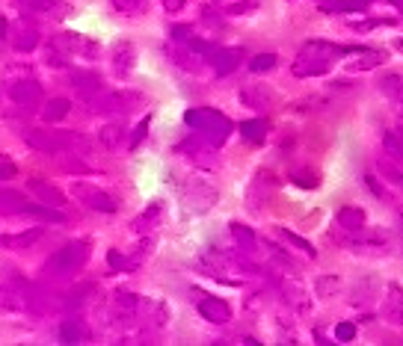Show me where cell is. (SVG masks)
Returning a JSON list of instances; mask_svg holds the SVG:
<instances>
[{
  "mask_svg": "<svg viewBox=\"0 0 403 346\" xmlns=\"http://www.w3.org/2000/svg\"><path fill=\"white\" fill-rule=\"evenodd\" d=\"M116 12H122V15H140L145 6H149V0H110Z\"/></svg>",
  "mask_w": 403,
  "mask_h": 346,
  "instance_id": "cell-45",
  "label": "cell"
},
{
  "mask_svg": "<svg viewBox=\"0 0 403 346\" xmlns=\"http://www.w3.org/2000/svg\"><path fill=\"white\" fill-rule=\"evenodd\" d=\"M6 95L12 98L18 107H24V110H27V107H39V104H42V83L33 80V77H30V80L24 77V80L9 83Z\"/></svg>",
  "mask_w": 403,
  "mask_h": 346,
  "instance_id": "cell-10",
  "label": "cell"
},
{
  "mask_svg": "<svg viewBox=\"0 0 403 346\" xmlns=\"http://www.w3.org/2000/svg\"><path fill=\"white\" fill-rule=\"evenodd\" d=\"M382 317L395 325H403V290L400 288H389L386 302H382Z\"/></svg>",
  "mask_w": 403,
  "mask_h": 346,
  "instance_id": "cell-27",
  "label": "cell"
},
{
  "mask_svg": "<svg viewBox=\"0 0 403 346\" xmlns=\"http://www.w3.org/2000/svg\"><path fill=\"white\" fill-rule=\"evenodd\" d=\"M365 186H368V190H371L373 195H377V199H380V202H389V193H386V190H382V184H380V177H373L371 172L365 175Z\"/></svg>",
  "mask_w": 403,
  "mask_h": 346,
  "instance_id": "cell-50",
  "label": "cell"
},
{
  "mask_svg": "<svg viewBox=\"0 0 403 346\" xmlns=\"http://www.w3.org/2000/svg\"><path fill=\"white\" fill-rule=\"evenodd\" d=\"M51 45L60 47L65 56H95L98 54V45L90 36H81V33H60L51 39Z\"/></svg>",
  "mask_w": 403,
  "mask_h": 346,
  "instance_id": "cell-8",
  "label": "cell"
},
{
  "mask_svg": "<svg viewBox=\"0 0 403 346\" xmlns=\"http://www.w3.org/2000/svg\"><path fill=\"white\" fill-rule=\"evenodd\" d=\"M214 6L223 15H249L258 9V0H217Z\"/></svg>",
  "mask_w": 403,
  "mask_h": 346,
  "instance_id": "cell-35",
  "label": "cell"
},
{
  "mask_svg": "<svg viewBox=\"0 0 403 346\" xmlns=\"http://www.w3.org/2000/svg\"><path fill=\"white\" fill-rule=\"evenodd\" d=\"M60 163H63V169H65V172H90V166L81 163L77 157H74V160H60Z\"/></svg>",
  "mask_w": 403,
  "mask_h": 346,
  "instance_id": "cell-54",
  "label": "cell"
},
{
  "mask_svg": "<svg viewBox=\"0 0 403 346\" xmlns=\"http://www.w3.org/2000/svg\"><path fill=\"white\" fill-rule=\"evenodd\" d=\"M90 290H92L90 284H81V288H77V290H68V293L63 296V299H60V308H65V311L81 308L83 299H86V293H90Z\"/></svg>",
  "mask_w": 403,
  "mask_h": 346,
  "instance_id": "cell-42",
  "label": "cell"
},
{
  "mask_svg": "<svg viewBox=\"0 0 403 346\" xmlns=\"http://www.w3.org/2000/svg\"><path fill=\"white\" fill-rule=\"evenodd\" d=\"M335 225L347 234H359L362 228H368V216L362 207H338L335 213Z\"/></svg>",
  "mask_w": 403,
  "mask_h": 346,
  "instance_id": "cell-18",
  "label": "cell"
},
{
  "mask_svg": "<svg viewBox=\"0 0 403 346\" xmlns=\"http://www.w3.org/2000/svg\"><path fill=\"white\" fill-rule=\"evenodd\" d=\"M21 140L33 148V151L42 154H60L63 142H60V131H45V127H27L21 133Z\"/></svg>",
  "mask_w": 403,
  "mask_h": 346,
  "instance_id": "cell-9",
  "label": "cell"
},
{
  "mask_svg": "<svg viewBox=\"0 0 403 346\" xmlns=\"http://www.w3.org/2000/svg\"><path fill=\"white\" fill-rule=\"evenodd\" d=\"M161 3H163L166 12H181V9L190 3V0H161Z\"/></svg>",
  "mask_w": 403,
  "mask_h": 346,
  "instance_id": "cell-56",
  "label": "cell"
},
{
  "mask_svg": "<svg viewBox=\"0 0 403 346\" xmlns=\"http://www.w3.org/2000/svg\"><path fill=\"white\" fill-rule=\"evenodd\" d=\"M240 59H243V47H217L208 63L214 65V72H217L220 77H225L240 65Z\"/></svg>",
  "mask_w": 403,
  "mask_h": 346,
  "instance_id": "cell-17",
  "label": "cell"
},
{
  "mask_svg": "<svg viewBox=\"0 0 403 346\" xmlns=\"http://www.w3.org/2000/svg\"><path fill=\"white\" fill-rule=\"evenodd\" d=\"M27 193H30L39 204H48V207L65 204V193L60 186H54L51 181H45V177H30V181H27Z\"/></svg>",
  "mask_w": 403,
  "mask_h": 346,
  "instance_id": "cell-11",
  "label": "cell"
},
{
  "mask_svg": "<svg viewBox=\"0 0 403 346\" xmlns=\"http://www.w3.org/2000/svg\"><path fill=\"white\" fill-rule=\"evenodd\" d=\"M279 288L285 293V299H288L297 311H309V296H306V288H302V284H297V281H282Z\"/></svg>",
  "mask_w": 403,
  "mask_h": 346,
  "instance_id": "cell-33",
  "label": "cell"
},
{
  "mask_svg": "<svg viewBox=\"0 0 403 346\" xmlns=\"http://www.w3.org/2000/svg\"><path fill=\"white\" fill-rule=\"evenodd\" d=\"M143 308H145V302L140 299L136 293H116L113 296V317L116 320H122V323H131V320H136L143 314Z\"/></svg>",
  "mask_w": 403,
  "mask_h": 346,
  "instance_id": "cell-14",
  "label": "cell"
},
{
  "mask_svg": "<svg viewBox=\"0 0 403 346\" xmlns=\"http://www.w3.org/2000/svg\"><path fill=\"white\" fill-rule=\"evenodd\" d=\"M391 101H395V107H397V113L403 116V86H400V92H397L395 98H391Z\"/></svg>",
  "mask_w": 403,
  "mask_h": 346,
  "instance_id": "cell-57",
  "label": "cell"
},
{
  "mask_svg": "<svg viewBox=\"0 0 403 346\" xmlns=\"http://www.w3.org/2000/svg\"><path fill=\"white\" fill-rule=\"evenodd\" d=\"M353 338H356V325L353 323H338L335 325V340L338 343H350Z\"/></svg>",
  "mask_w": 403,
  "mask_h": 346,
  "instance_id": "cell-49",
  "label": "cell"
},
{
  "mask_svg": "<svg viewBox=\"0 0 403 346\" xmlns=\"http://www.w3.org/2000/svg\"><path fill=\"white\" fill-rule=\"evenodd\" d=\"M68 86L74 89L77 95L83 98H92V95H98L104 89V83H101V74L98 72H90V68H74L72 74H68Z\"/></svg>",
  "mask_w": 403,
  "mask_h": 346,
  "instance_id": "cell-12",
  "label": "cell"
},
{
  "mask_svg": "<svg viewBox=\"0 0 403 346\" xmlns=\"http://www.w3.org/2000/svg\"><path fill=\"white\" fill-rule=\"evenodd\" d=\"M400 86H403V77H400V74H386V77L380 80V89H382V92H386L389 98H395V95L400 92Z\"/></svg>",
  "mask_w": 403,
  "mask_h": 346,
  "instance_id": "cell-47",
  "label": "cell"
},
{
  "mask_svg": "<svg viewBox=\"0 0 403 346\" xmlns=\"http://www.w3.org/2000/svg\"><path fill=\"white\" fill-rule=\"evenodd\" d=\"M136 65V47L131 42H116L113 45V72L119 77H127Z\"/></svg>",
  "mask_w": 403,
  "mask_h": 346,
  "instance_id": "cell-20",
  "label": "cell"
},
{
  "mask_svg": "<svg viewBox=\"0 0 403 346\" xmlns=\"http://www.w3.org/2000/svg\"><path fill=\"white\" fill-rule=\"evenodd\" d=\"M187 204H190L196 213L208 210V207L217 204V190H214L211 184H205V181H193V186L187 190Z\"/></svg>",
  "mask_w": 403,
  "mask_h": 346,
  "instance_id": "cell-16",
  "label": "cell"
},
{
  "mask_svg": "<svg viewBox=\"0 0 403 346\" xmlns=\"http://www.w3.org/2000/svg\"><path fill=\"white\" fill-rule=\"evenodd\" d=\"M391 21H386V18H371V21H359V24H353L356 30H373V27H386Z\"/></svg>",
  "mask_w": 403,
  "mask_h": 346,
  "instance_id": "cell-55",
  "label": "cell"
},
{
  "mask_svg": "<svg viewBox=\"0 0 403 346\" xmlns=\"http://www.w3.org/2000/svg\"><path fill=\"white\" fill-rule=\"evenodd\" d=\"M72 195L83 207H90V210H95V213H116V210H119V199H116L113 193L101 190V186H95V184L74 181L72 184Z\"/></svg>",
  "mask_w": 403,
  "mask_h": 346,
  "instance_id": "cell-6",
  "label": "cell"
},
{
  "mask_svg": "<svg viewBox=\"0 0 403 346\" xmlns=\"http://www.w3.org/2000/svg\"><path fill=\"white\" fill-rule=\"evenodd\" d=\"M314 288H318V296H323V299H329V296H338V290H341V281L335 279V275H320Z\"/></svg>",
  "mask_w": 403,
  "mask_h": 346,
  "instance_id": "cell-44",
  "label": "cell"
},
{
  "mask_svg": "<svg viewBox=\"0 0 403 346\" xmlns=\"http://www.w3.org/2000/svg\"><path fill=\"white\" fill-rule=\"evenodd\" d=\"M12 177H18V166L9 157H0V181H12Z\"/></svg>",
  "mask_w": 403,
  "mask_h": 346,
  "instance_id": "cell-51",
  "label": "cell"
},
{
  "mask_svg": "<svg viewBox=\"0 0 403 346\" xmlns=\"http://www.w3.org/2000/svg\"><path fill=\"white\" fill-rule=\"evenodd\" d=\"M27 210V199L15 190H0V213L12 216V213H24Z\"/></svg>",
  "mask_w": 403,
  "mask_h": 346,
  "instance_id": "cell-36",
  "label": "cell"
},
{
  "mask_svg": "<svg viewBox=\"0 0 403 346\" xmlns=\"http://www.w3.org/2000/svg\"><path fill=\"white\" fill-rule=\"evenodd\" d=\"M39 240H42V228H30L21 234H0V249L21 252V249H33Z\"/></svg>",
  "mask_w": 403,
  "mask_h": 346,
  "instance_id": "cell-23",
  "label": "cell"
},
{
  "mask_svg": "<svg viewBox=\"0 0 403 346\" xmlns=\"http://www.w3.org/2000/svg\"><path fill=\"white\" fill-rule=\"evenodd\" d=\"M211 142H199V140H187L184 145H181V151H187V157L190 160H196L199 166H214L217 163V157H205V154H211Z\"/></svg>",
  "mask_w": 403,
  "mask_h": 346,
  "instance_id": "cell-31",
  "label": "cell"
},
{
  "mask_svg": "<svg viewBox=\"0 0 403 346\" xmlns=\"http://www.w3.org/2000/svg\"><path fill=\"white\" fill-rule=\"evenodd\" d=\"M107 263H110L116 272H131V270H136V266H140V261H136V258H125V255L116 252V249L107 252Z\"/></svg>",
  "mask_w": 403,
  "mask_h": 346,
  "instance_id": "cell-40",
  "label": "cell"
},
{
  "mask_svg": "<svg viewBox=\"0 0 403 346\" xmlns=\"http://www.w3.org/2000/svg\"><path fill=\"white\" fill-rule=\"evenodd\" d=\"M356 54V59H350L347 63V72H373V68H380L382 63H386V54L382 51H353Z\"/></svg>",
  "mask_w": 403,
  "mask_h": 346,
  "instance_id": "cell-26",
  "label": "cell"
},
{
  "mask_svg": "<svg viewBox=\"0 0 403 346\" xmlns=\"http://www.w3.org/2000/svg\"><path fill=\"white\" fill-rule=\"evenodd\" d=\"M184 125L199 136V140L211 142L214 148L223 145L231 136V122L217 110H208V107H199V110H187L184 113Z\"/></svg>",
  "mask_w": 403,
  "mask_h": 346,
  "instance_id": "cell-2",
  "label": "cell"
},
{
  "mask_svg": "<svg viewBox=\"0 0 403 346\" xmlns=\"http://www.w3.org/2000/svg\"><path fill=\"white\" fill-rule=\"evenodd\" d=\"M149 125H152V118H149V116H145V118H143V122H140V125H136V131H134V136H131V148H136V145H140V142H143V136H145V133H149Z\"/></svg>",
  "mask_w": 403,
  "mask_h": 346,
  "instance_id": "cell-53",
  "label": "cell"
},
{
  "mask_svg": "<svg viewBox=\"0 0 403 346\" xmlns=\"http://www.w3.org/2000/svg\"><path fill=\"white\" fill-rule=\"evenodd\" d=\"M377 288H380V281L373 279V275H368V279H362L356 288H353V293H350V305L353 308H359V311H365V308H371L373 305V293H377Z\"/></svg>",
  "mask_w": 403,
  "mask_h": 346,
  "instance_id": "cell-24",
  "label": "cell"
},
{
  "mask_svg": "<svg viewBox=\"0 0 403 346\" xmlns=\"http://www.w3.org/2000/svg\"><path fill=\"white\" fill-rule=\"evenodd\" d=\"M60 142H63V151H72V154H90L92 148V142L83 133H74V131H60Z\"/></svg>",
  "mask_w": 403,
  "mask_h": 346,
  "instance_id": "cell-37",
  "label": "cell"
},
{
  "mask_svg": "<svg viewBox=\"0 0 403 346\" xmlns=\"http://www.w3.org/2000/svg\"><path fill=\"white\" fill-rule=\"evenodd\" d=\"M60 340L63 343H90L92 332L81 317H68L60 323Z\"/></svg>",
  "mask_w": 403,
  "mask_h": 346,
  "instance_id": "cell-21",
  "label": "cell"
},
{
  "mask_svg": "<svg viewBox=\"0 0 403 346\" xmlns=\"http://www.w3.org/2000/svg\"><path fill=\"white\" fill-rule=\"evenodd\" d=\"M240 104L249 107V110H258V113H267L270 107H276V92L267 86V83H247L240 86Z\"/></svg>",
  "mask_w": 403,
  "mask_h": 346,
  "instance_id": "cell-7",
  "label": "cell"
},
{
  "mask_svg": "<svg viewBox=\"0 0 403 346\" xmlns=\"http://www.w3.org/2000/svg\"><path fill=\"white\" fill-rule=\"evenodd\" d=\"M125 125L122 122H110L104 125L101 131H98V142H101L107 151H116V148H122V140H125Z\"/></svg>",
  "mask_w": 403,
  "mask_h": 346,
  "instance_id": "cell-28",
  "label": "cell"
},
{
  "mask_svg": "<svg viewBox=\"0 0 403 346\" xmlns=\"http://www.w3.org/2000/svg\"><path fill=\"white\" fill-rule=\"evenodd\" d=\"M86 261H90V243L86 240H74V243H65L63 249H56L51 258L45 263V272L54 275V279H63V275H72V272H81Z\"/></svg>",
  "mask_w": 403,
  "mask_h": 346,
  "instance_id": "cell-4",
  "label": "cell"
},
{
  "mask_svg": "<svg viewBox=\"0 0 403 346\" xmlns=\"http://www.w3.org/2000/svg\"><path fill=\"white\" fill-rule=\"evenodd\" d=\"M199 314H202V317L208 320V323H217V325H223V323L231 320L229 302L217 299V296H205V299H199Z\"/></svg>",
  "mask_w": 403,
  "mask_h": 346,
  "instance_id": "cell-19",
  "label": "cell"
},
{
  "mask_svg": "<svg viewBox=\"0 0 403 346\" xmlns=\"http://www.w3.org/2000/svg\"><path fill=\"white\" fill-rule=\"evenodd\" d=\"M0 311H33V284L15 270H0Z\"/></svg>",
  "mask_w": 403,
  "mask_h": 346,
  "instance_id": "cell-3",
  "label": "cell"
},
{
  "mask_svg": "<svg viewBox=\"0 0 403 346\" xmlns=\"http://www.w3.org/2000/svg\"><path fill=\"white\" fill-rule=\"evenodd\" d=\"M318 9L323 12H359L362 0H318Z\"/></svg>",
  "mask_w": 403,
  "mask_h": 346,
  "instance_id": "cell-39",
  "label": "cell"
},
{
  "mask_svg": "<svg viewBox=\"0 0 403 346\" xmlns=\"http://www.w3.org/2000/svg\"><path fill=\"white\" fill-rule=\"evenodd\" d=\"M231 237L238 240V246H240L243 255H255V252H258V237H255V234L247 228V225L234 222V225H231Z\"/></svg>",
  "mask_w": 403,
  "mask_h": 346,
  "instance_id": "cell-38",
  "label": "cell"
},
{
  "mask_svg": "<svg viewBox=\"0 0 403 346\" xmlns=\"http://www.w3.org/2000/svg\"><path fill=\"white\" fill-rule=\"evenodd\" d=\"M166 54H169V59L178 68H184V72H202V65L208 63V59H205L202 54H196L193 47H187V45H181V42H175L172 47H166Z\"/></svg>",
  "mask_w": 403,
  "mask_h": 346,
  "instance_id": "cell-15",
  "label": "cell"
},
{
  "mask_svg": "<svg viewBox=\"0 0 403 346\" xmlns=\"http://www.w3.org/2000/svg\"><path fill=\"white\" fill-rule=\"evenodd\" d=\"M344 54H347L344 47L314 39V42H306L300 47L291 72H293V77H320V74H327L329 68L338 63V56H344Z\"/></svg>",
  "mask_w": 403,
  "mask_h": 346,
  "instance_id": "cell-1",
  "label": "cell"
},
{
  "mask_svg": "<svg viewBox=\"0 0 403 346\" xmlns=\"http://www.w3.org/2000/svg\"><path fill=\"white\" fill-rule=\"evenodd\" d=\"M279 65V56L276 54H258V56H252L249 59V68H252V74H264V72H273V68Z\"/></svg>",
  "mask_w": 403,
  "mask_h": 346,
  "instance_id": "cell-43",
  "label": "cell"
},
{
  "mask_svg": "<svg viewBox=\"0 0 403 346\" xmlns=\"http://www.w3.org/2000/svg\"><path fill=\"white\" fill-rule=\"evenodd\" d=\"M161 216H163V204H161V202H152V204L145 207V210L131 222V228H134L136 234H149V231H154L157 225H161Z\"/></svg>",
  "mask_w": 403,
  "mask_h": 346,
  "instance_id": "cell-25",
  "label": "cell"
},
{
  "mask_svg": "<svg viewBox=\"0 0 403 346\" xmlns=\"http://www.w3.org/2000/svg\"><path fill=\"white\" fill-rule=\"evenodd\" d=\"M279 237H282L285 243H291L293 249H300L302 255H306V258H314V255H318V252H314V246H311L309 240H302L300 234H293V231H288V228H282V231H279Z\"/></svg>",
  "mask_w": 403,
  "mask_h": 346,
  "instance_id": "cell-41",
  "label": "cell"
},
{
  "mask_svg": "<svg viewBox=\"0 0 403 346\" xmlns=\"http://www.w3.org/2000/svg\"><path fill=\"white\" fill-rule=\"evenodd\" d=\"M382 148H386V154L391 157V160L403 163V125L389 127V131L382 133Z\"/></svg>",
  "mask_w": 403,
  "mask_h": 346,
  "instance_id": "cell-29",
  "label": "cell"
},
{
  "mask_svg": "<svg viewBox=\"0 0 403 346\" xmlns=\"http://www.w3.org/2000/svg\"><path fill=\"white\" fill-rule=\"evenodd\" d=\"M377 172L382 175V181H389L391 186H397V190L403 193V172H400V163L397 160H391V157H380Z\"/></svg>",
  "mask_w": 403,
  "mask_h": 346,
  "instance_id": "cell-32",
  "label": "cell"
},
{
  "mask_svg": "<svg viewBox=\"0 0 403 346\" xmlns=\"http://www.w3.org/2000/svg\"><path fill=\"white\" fill-rule=\"evenodd\" d=\"M12 3L27 15H65L63 0H12Z\"/></svg>",
  "mask_w": 403,
  "mask_h": 346,
  "instance_id": "cell-22",
  "label": "cell"
},
{
  "mask_svg": "<svg viewBox=\"0 0 403 346\" xmlns=\"http://www.w3.org/2000/svg\"><path fill=\"white\" fill-rule=\"evenodd\" d=\"M395 47H397V51H403V39H397V42H395Z\"/></svg>",
  "mask_w": 403,
  "mask_h": 346,
  "instance_id": "cell-58",
  "label": "cell"
},
{
  "mask_svg": "<svg viewBox=\"0 0 403 346\" xmlns=\"http://www.w3.org/2000/svg\"><path fill=\"white\" fill-rule=\"evenodd\" d=\"M169 36H172V42H187V39H193V27H187V24H178V27H172L169 30Z\"/></svg>",
  "mask_w": 403,
  "mask_h": 346,
  "instance_id": "cell-52",
  "label": "cell"
},
{
  "mask_svg": "<svg viewBox=\"0 0 403 346\" xmlns=\"http://www.w3.org/2000/svg\"><path fill=\"white\" fill-rule=\"evenodd\" d=\"M9 45H12V51L18 54H30L39 47V30L27 21H15L9 27Z\"/></svg>",
  "mask_w": 403,
  "mask_h": 346,
  "instance_id": "cell-13",
  "label": "cell"
},
{
  "mask_svg": "<svg viewBox=\"0 0 403 346\" xmlns=\"http://www.w3.org/2000/svg\"><path fill=\"white\" fill-rule=\"evenodd\" d=\"M291 181L297 186H306V190H314V186L320 184V177H318V172H314V169H300V172L291 175Z\"/></svg>",
  "mask_w": 403,
  "mask_h": 346,
  "instance_id": "cell-46",
  "label": "cell"
},
{
  "mask_svg": "<svg viewBox=\"0 0 403 346\" xmlns=\"http://www.w3.org/2000/svg\"><path fill=\"white\" fill-rule=\"evenodd\" d=\"M270 133V125L264 118H249V122H240V136L249 142H264Z\"/></svg>",
  "mask_w": 403,
  "mask_h": 346,
  "instance_id": "cell-34",
  "label": "cell"
},
{
  "mask_svg": "<svg viewBox=\"0 0 403 346\" xmlns=\"http://www.w3.org/2000/svg\"><path fill=\"white\" fill-rule=\"evenodd\" d=\"M68 113H72V101H68V98H51L42 110V122L56 125V122H63Z\"/></svg>",
  "mask_w": 403,
  "mask_h": 346,
  "instance_id": "cell-30",
  "label": "cell"
},
{
  "mask_svg": "<svg viewBox=\"0 0 403 346\" xmlns=\"http://www.w3.org/2000/svg\"><path fill=\"white\" fill-rule=\"evenodd\" d=\"M65 59H68V56L60 51V47H56V45H48V51H45V63H48V65H51V68H63Z\"/></svg>",
  "mask_w": 403,
  "mask_h": 346,
  "instance_id": "cell-48",
  "label": "cell"
},
{
  "mask_svg": "<svg viewBox=\"0 0 403 346\" xmlns=\"http://www.w3.org/2000/svg\"><path fill=\"white\" fill-rule=\"evenodd\" d=\"M145 101L140 92H98L92 98H86V104L92 107V113H104V116H127Z\"/></svg>",
  "mask_w": 403,
  "mask_h": 346,
  "instance_id": "cell-5",
  "label": "cell"
}]
</instances>
